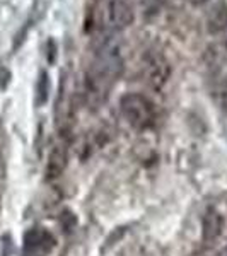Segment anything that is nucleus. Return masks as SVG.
Masks as SVG:
<instances>
[{
    "mask_svg": "<svg viewBox=\"0 0 227 256\" xmlns=\"http://www.w3.org/2000/svg\"><path fill=\"white\" fill-rule=\"evenodd\" d=\"M122 110L126 120L134 126H146L152 120V106L148 104L146 98L134 94V96H126L122 101Z\"/></svg>",
    "mask_w": 227,
    "mask_h": 256,
    "instance_id": "obj_1",
    "label": "nucleus"
},
{
    "mask_svg": "<svg viewBox=\"0 0 227 256\" xmlns=\"http://www.w3.org/2000/svg\"><path fill=\"white\" fill-rule=\"evenodd\" d=\"M220 217L217 216L216 212H208L207 216L204 217V238L205 241H210V239L217 238V234L220 232Z\"/></svg>",
    "mask_w": 227,
    "mask_h": 256,
    "instance_id": "obj_2",
    "label": "nucleus"
},
{
    "mask_svg": "<svg viewBox=\"0 0 227 256\" xmlns=\"http://www.w3.org/2000/svg\"><path fill=\"white\" fill-rule=\"evenodd\" d=\"M65 168V156L64 152H60L58 148L53 150V154L50 156V162H48V174L52 178L60 176V172Z\"/></svg>",
    "mask_w": 227,
    "mask_h": 256,
    "instance_id": "obj_3",
    "label": "nucleus"
}]
</instances>
